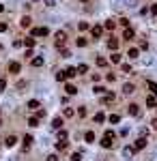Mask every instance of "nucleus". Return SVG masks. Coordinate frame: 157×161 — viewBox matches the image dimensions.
Wrapping results in <instances>:
<instances>
[{"mask_svg": "<svg viewBox=\"0 0 157 161\" xmlns=\"http://www.w3.org/2000/svg\"><path fill=\"white\" fill-rule=\"evenodd\" d=\"M65 41H67V32H65V30L54 32V45H56L58 49H63V47H65Z\"/></svg>", "mask_w": 157, "mask_h": 161, "instance_id": "f257e3e1", "label": "nucleus"}, {"mask_svg": "<svg viewBox=\"0 0 157 161\" xmlns=\"http://www.w3.org/2000/svg\"><path fill=\"white\" fill-rule=\"evenodd\" d=\"M112 140H114V131H106L104 137H101V146L104 148H112V144H114Z\"/></svg>", "mask_w": 157, "mask_h": 161, "instance_id": "f03ea898", "label": "nucleus"}, {"mask_svg": "<svg viewBox=\"0 0 157 161\" xmlns=\"http://www.w3.org/2000/svg\"><path fill=\"white\" fill-rule=\"evenodd\" d=\"M50 35V30L45 28V26H41V28H32V37H47Z\"/></svg>", "mask_w": 157, "mask_h": 161, "instance_id": "7ed1b4c3", "label": "nucleus"}, {"mask_svg": "<svg viewBox=\"0 0 157 161\" xmlns=\"http://www.w3.org/2000/svg\"><path fill=\"white\" fill-rule=\"evenodd\" d=\"M144 146H147V137H144V135L140 137V135H138V140H136V144H133V148H136V151H142Z\"/></svg>", "mask_w": 157, "mask_h": 161, "instance_id": "20e7f679", "label": "nucleus"}, {"mask_svg": "<svg viewBox=\"0 0 157 161\" xmlns=\"http://www.w3.org/2000/svg\"><path fill=\"white\" fill-rule=\"evenodd\" d=\"M90 35H93V39H101V35H104V28H101V26H93Z\"/></svg>", "mask_w": 157, "mask_h": 161, "instance_id": "39448f33", "label": "nucleus"}, {"mask_svg": "<svg viewBox=\"0 0 157 161\" xmlns=\"http://www.w3.org/2000/svg\"><path fill=\"white\" fill-rule=\"evenodd\" d=\"M133 92H136L133 84H123V95H133Z\"/></svg>", "mask_w": 157, "mask_h": 161, "instance_id": "423d86ee", "label": "nucleus"}, {"mask_svg": "<svg viewBox=\"0 0 157 161\" xmlns=\"http://www.w3.org/2000/svg\"><path fill=\"white\" fill-rule=\"evenodd\" d=\"M108 47H110L112 52H116V47H118V39H116V37H110V39H108Z\"/></svg>", "mask_w": 157, "mask_h": 161, "instance_id": "0eeeda50", "label": "nucleus"}, {"mask_svg": "<svg viewBox=\"0 0 157 161\" xmlns=\"http://www.w3.org/2000/svg\"><path fill=\"white\" fill-rule=\"evenodd\" d=\"M65 75H67V77H75V75H78V67H69V69H65Z\"/></svg>", "mask_w": 157, "mask_h": 161, "instance_id": "6e6552de", "label": "nucleus"}, {"mask_svg": "<svg viewBox=\"0 0 157 161\" xmlns=\"http://www.w3.org/2000/svg\"><path fill=\"white\" fill-rule=\"evenodd\" d=\"M129 114H131V116H136V118L140 116V108H138L136 103H131V105H129Z\"/></svg>", "mask_w": 157, "mask_h": 161, "instance_id": "1a4fd4ad", "label": "nucleus"}, {"mask_svg": "<svg viewBox=\"0 0 157 161\" xmlns=\"http://www.w3.org/2000/svg\"><path fill=\"white\" fill-rule=\"evenodd\" d=\"M133 153H136V148H133V146H125V148H123V155H125L127 159L133 157Z\"/></svg>", "mask_w": 157, "mask_h": 161, "instance_id": "9d476101", "label": "nucleus"}, {"mask_svg": "<svg viewBox=\"0 0 157 161\" xmlns=\"http://www.w3.org/2000/svg\"><path fill=\"white\" fill-rule=\"evenodd\" d=\"M65 92H67V95H78V88H75L73 84H67L65 86Z\"/></svg>", "mask_w": 157, "mask_h": 161, "instance_id": "9b49d317", "label": "nucleus"}, {"mask_svg": "<svg viewBox=\"0 0 157 161\" xmlns=\"http://www.w3.org/2000/svg\"><path fill=\"white\" fill-rule=\"evenodd\" d=\"M104 103H112L114 101V92H104V99H101Z\"/></svg>", "mask_w": 157, "mask_h": 161, "instance_id": "f8f14e48", "label": "nucleus"}, {"mask_svg": "<svg viewBox=\"0 0 157 161\" xmlns=\"http://www.w3.org/2000/svg\"><path fill=\"white\" fill-rule=\"evenodd\" d=\"M127 56H129V58H140V49H138V47H131V49L127 52Z\"/></svg>", "mask_w": 157, "mask_h": 161, "instance_id": "ddd939ff", "label": "nucleus"}, {"mask_svg": "<svg viewBox=\"0 0 157 161\" xmlns=\"http://www.w3.org/2000/svg\"><path fill=\"white\" fill-rule=\"evenodd\" d=\"M9 71H11V73H19V71H22L19 62H11V65H9Z\"/></svg>", "mask_w": 157, "mask_h": 161, "instance_id": "4468645a", "label": "nucleus"}, {"mask_svg": "<svg viewBox=\"0 0 157 161\" xmlns=\"http://www.w3.org/2000/svg\"><path fill=\"white\" fill-rule=\"evenodd\" d=\"M123 39H125V41L133 39V30H131V28H125V30H123Z\"/></svg>", "mask_w": 157, "mask_h": 161, "instance_id": "2eb2a0df", "label": "nucleus"}, {"mask_svg": "<svg viewBox=\"0 0 157 161\" xmlns=\"http://www.w3.org/2000/svg\"><path fill=\"white\" fill-rule=\"evenodd\" d=\"M30 22H32V19L28 17V15H26V17H22V19H19V26H22V28H28Z\"/></svg>", "mask_w": 157, "mask_h": 161, "instance_id": "dca6fc26", "label": "nucleus"}, {"mask_svg": "<svg viewBox=\"0 0 157 161\" xmlns=\"http://www.w3.org/2000/svg\"><path fill=\"white\" fill-rule=\"evenodd\" d=\"M4 144H7V146H15V144H17V137H15V135H9L7 140H4Z\"/></svg>", "mask_w": 157, "mask_h": 161, "instance_id": "f3484780", "label": "nucleus"}, {"mask_svg": "<svg viewBox=\"0 0 157 161\" xmlns=\"http://www.w3.org/2000/svg\"><path fill=\"white\" fill-rule=\"evenodd\" d=\"M63 127V118H54L52 120V129H60Z\"/></svg>", "mask_w": 157, "mask_h": 161, "instance_id": "a211bd4d", "label": "nucleus"}, {"mask_svg": "<svg viewBox=\"0 0 157 161\" xmlns=\"http://www.w3.org/2000/svg\"><path fill=\"white\" fill-rule=\"evenodd\" d=\"M28 108H30V110H39V108H41V103L37 101V99H32V101H28Z\"/></svg>", "mask_w": 157, "mask_h": 161, "instance_id": "6ab92c4d", "label": "nucleus"}, {"mask_svg": "<svg viewBox=\"0 0 157 161\" xmlns=\"http://www.w3.org/2000/svg\"><path fill=\"white\" fill-rule=\"evenodd\" d=\"M30 62H32V67H43V58H41V56H37V58H32Z\"/></svg>", "mask_w": 157, "mask_h": 161, "instance_id": "aec40b11", "label": "nucleus"}, {"mask_svg": "<svg viewBox=\"0 0 157 161\" xmlns=\"http://www.w3.org/2000/svg\"><path fill=\"white\" fill-rule=\"evenodd\" d=\"M104 120H106V114L104 112H97L95 114V123H104Z\"/></svg>", "mask_w": 157, "mask_h": 161, "instance_id": "412c9836", "label": "nucleus"}, {"mask_svg": "<svg viewBox=\"0 0 157 161\" xmlns=\"http://www.w3.org/2000/svg\"><path fill=\"white\" fill-rule=\"evenodd\" d=\"M84 140H86V142H93V140H95V133H93V131H86V133H84Z\"/></svg>", "mask_w": 157, "mask_h": 161, "instance_id": "4be33fe9", "label": "nucleus"}, {"mask_svg": "<svg viewBox=\"0 0 157 161\" xmlns=\"http://www.w3.org/2000/svg\"><path fill=\"white\" fill-rule=\"evenodd\" d=\"M108 120H110L112 125H116V123H121V116H118V114H112V116H110Z\"/></svg>", "mask_w": 157, "mask_h": 161, "instance_id": "5701e85b", "label": "nucleus"}, {"mask_svg": "<svg viewBox=\"0 0 157 161\" xmlns=\"http://www.w3.org/2000/svg\"><path fill=\"white\" fill-rule=\"evenodd\" d=\"M110 60H112V62H116V65H121V54H112V56H110Z\"/></svg>", "mask_w": 157, "mask_h": 161, "instance_id": "b1692460", "label": "nucleus"}, {"mask_svg": "<svg viewBox=\"0 0 157 161\" xmlns=\"http://www.w3.org/2000/svg\"><path fill=\"white\" fill-rule=\"evenodd\" d=\"M86 71H88V65H84V62L78 65V75H80V73H86Z\"/></svg>", "mask_w": 157, "mask_h": 161, "instance_id": "393cba45", "label": "nucleus"}, {"mask_svg": "<svg viewBox=\"0 0 157 161\" xmlns=\"http://www.w3.org/2000/svg\"><path fill=\"white\" fill-rule=\"evenodd\" d=\"M75 43H78V47H86V43H88V41H86V37H80Z\"/></svg>", "mask_w": 157, "mask_h": 161, "instance_id": "a878e982", "label": "nucleus"}, {"mask_svg": "<svg viewBox=\"0 0 157 161\" xmlns=\"http://www.w3.org/2000/svg\"><path fill=\"white\" fill-rule=\"evenodd\" d=\"M95 62H97V67H106V65H108L104 56H97V60H95Z\"/></svg>", "mask_w": 157, "mask_h": 161, "instance_id": "bb28decb", "label": "nucleus"}, {"mask_svg": "<svg viewBox=\"0 0 157 161\" xmlns=\"http://www.w3.org/2000/svg\"><path fill=\"white\" fill-rule=\"evenodd\" d=\"M147 84H149V88H151V90H153V95L157 97V84H155V82H151V80L147 82Z\"/></svg>", "mask_w": 157, "mask_h": 161, "instance_id": "cd10ccee", "label": "nucleus"}, {"mask_svg": "<svg viewBox=\"0 0 157 161\" xmlns=\"http://www.w3.org/2000/svg\"><path fill=\"white\" fill-rule=\"evenodd\" d=\"M24 45L32 49V47H35V39H24Z\"/></svg>", "mask_w": 157, "mask_h": 161, "instance_id": "c85d7f7f", "label": "nucleus"}, {"mask_svg": "<svg viewBox=\"0 0 157 161\" xmlns=\"http://www.w3.org/2000/svg\"><path fill=\"white\" fill-rule=\"evenodd\" d=\"M104 26H106L108 30H114V26H116V24H114L112 19H106V24H104Z\"/></svg>", "mask_w": 157, "mask_h": 161, "instance_id": "c756f323", "label": "nucleus"}, {"mask_svg": "<svg viewBox=\"0 0 157 161\" xmlns=\"http://www.w3.org/2000/svg\"><path fill=\"white\" fill-rule=\"evenodd\" d=\"M121 71H123V73H131V65H121Z\"/></svg>", "mask_w": 157, "mask_h": 161, "instance_id": "7c9ffc66", "label": "nucleus"}, {"mask_svg": "<svg viewBox=\"0 0 157 161\" xmlns=\"http://www.w3.org/2000/svg\"><path fill=\"white\" fill-rule=\"evenodd\" d=\"M155 103H157L155 97H149V99H147V105H149V108H155Z\"/></svg>", "mask_w": 157, "mask_h": 161, "instance_id": "2f4dec72", "label": "nucleus"}, {"mask_svg": "<svg viewBox=\"0 0 157 161\" xmlns=\"http://www.w3.org/2000/svg\"><path fill=\"white\" fill-rule=\"evenodd\" d=\"M30 144H32V135H24V146H26V148H28V146H30Z\"/></svg>", "mask_w": 157, "mask_h": 161, "instance_id": "473e14b6", "label": "nucleus"}, {"mask_svg": "<svg viewBox=\"0 0 157 161\" xmlns=\"http://www.w3.org/2000/svg\"><path fill=\"white\" fill-rule=\"evenodd\" d=\"M78 28L82 30V32H84V30H88V22H80V24H78Z\"/></svg>", "mask_w": 157, "mask_h": 161, "instance_id": "72a5a7b5", "label": "nucleus"}, {"mask_svg": "<svg viewBox=\"0 0 157 161\" xmlns=\"http://www.w3.org/2000/svg\"><path fill=\"white\" fill-rule=\"evenodd\" d=\"M67 140V131H58V142H65Z\"/></svg>", "mask_w": 157, "mask_h": 161, "instance_id": "f704fd0d", "label": "nucleus"}, {"mask_svg": "<svg viewBox=\"0 0 157 161\" xmlns=\"http://www.w3.org/2000/svg\"><path fill=\"white\" fill-rule=\"evenodd\" d=\"M56 80H58V82H65V80H67V75H65V71H60V73H56Z\"/></svg>", "mask_w": 157, "mask_h": 161, "instance_id": "c9c22d12", "label": "nucleus"}, {"mask_svg": "<svg viewBox=\"0 0 157 161\" xmlns=\"http://www.w3.org/2000/svg\"><path fill=\"white\" fill-rule=\"evenodd\" d=\"M65 116H67V118H71V116H73V110L71 108H65V112H63Z\"/></svg>", "mask_w": 157, "mask_h": 161, "instance_id": "e433bc0d", "label": "nucleus"}, {"mask_svg": "<svg viewBox=\"0 0 157 161\" xmlns=\"http://www.w3.org/2000/svg\"><path fill=\"white\" fill-rule=\"evenodd\" d=\"M28 125H30V127H37V125H39V116H37V118H30Z\"/></svg>", "mask_w": 157, "mask_h": 161, "instance_id": "4c0bfd02", "label": "nucleus"}, {"mask_svg": "<svg viewBox=\"0 0 157 161\" xmlns=\"http://www.w3.org/2000/svg\"><path fill=\"white\" fill-rule=\"evenodd\" d=\"M71 161H82V155H80V153H73V155H71Z\"/></svg>", "mask_w": 157, "mask_h": 161, "instance_id": "58836bf2", "label": "nucleus"}, {"mask_svg": "<svg viewBox=\"0 0 157 161\" xmlns=\"http://www.w3.org/2000/svg\"><path fill=\"white\" fill-rule=\"evenodd\" d=\"M95 92H97V95H104L106 88H104V86H95Z\"/></svg>", "mask_w": 157, "mask_h": 161, "instance_id": "ea45409f", "label": "nucleus"}, {"mask_svg": "<svg viewBox=\"0 0 157 161\" xmlns=\"http://www.w3.org/2000/svg\"><path fill=\"white\" fill-rule=\"evenodd\" d=\"M125 4H127V7H131V9H133V7L138 4V0H125Z\"/></svg>", "mask_w": 157, "mask_h": 161, "instance_id": "a19ab883", "label": "nucleus"}, {"mask_svg": "<svg viewBox=\"0 0 157 161\" xmlns=\"http://www.w3.org/2000/svg\"><path fill=\"white\" fill-rule=\"evenodd\" d=\"M56 148H58V151H65V148H67V142H58Z\"/></svg>", "mask_w": 157, "mask_h": 161, "instance_id": "79ce46f5", "label": "nucleus"}, {"mask_svg": "<svg viewBox=\"0 0 157 161\" xmlns=\"http://www.w3.org/2000/svg\"><path fill=\"white\" fill-rule=\"evenodd\" d=\"M60 52H63V58H69V56H71V52H69V49H65V47L60 49Z\"/></svg>", "mask_w": 157, "mask_h": 161, "instance_id": "37998d69", "label": "nucleus"}, {"mask_svg": "<svg viewBox=\"0 0 157 161\" xmlns=\"http://www.w3.org/2000/svg\"><path fill=\"white\" fill-rule=\"evenodd\" d=\"M106 80H108V82H114V80H116V75H114V73H108V75H106Z\"/></svg>", "mask_w": 157, "mask_h": 161, "instance_id": "c03bdc74", "label": "nucleus"}, {"mask_svg": "<svg viewBox=\"0 0 157 161\" xmlns=\"http://www.w3.org/2000/svg\"><path fill=\"white\" fill-rule=\"evenodd\" d=\"M43 2H45V7H54V4H56V0H43Z\"/></svg>", "mask_w": 157, "mask_h": 161, "instance_id": "a18cd8bd", "label": "nucleus"}, {"mask_svg": "<svg viewBox=\"0 0 157 161\" xmlns=\"http://www.w3.org/2000/svg\"><path fill=\"white\" fill-rule=\"evenodd\" d=\"M19 45H24V41H22V39H17V41H13V47H19Z\"/></svg>", "mask_w": 157, "mask_h": 161, "instance_id": "49530a36", "label": "nucleus"}, {"mask_svg": "<svg viewBox=\"0 0 157 161\" xmlns=\"http://www.w3.org/2000/svg\"><path fill=\"white\" fill-rule=\"evenodd\" d=\"M121 26H125V28H127V26H129V19H127V17H123V19H121Z\"/></svg>", "mask_w": 157, "mask_h": 161, "instance_id": "de8ad7c7", "label": "nucleus"}, {"mask_svg": "<svg viewBox=\"0 0 157 161\" xmlns=\"http://www.w3.org/2000/svg\"><path fill=\"white\" fill-rule=\"evenodd\" d=\"M4 88H7V82H4V80H0V92H2Z\"/></svg>", "mask_w": 157, "mask_h": 161, "instance_id": "09e8293b", "label": "nucleus"}, {"mask_svg": "<svg viewBox=\"0 0 157 161\" xmlns=\"http://www.w3.org/2000/svg\"><path fill=\"white\" fill-rule=\"evenodd\" d=\"M47 161H58V155H50V157H47Z\"/></svg>", "mask_w": 157, "mask_h": 161, "instance_id": "8fccbe9b", "label": "nucleus"}, {"mask_svg": "<svg viewBox=\"0 0 157 161\" xmlns=\"http://www.w3.org/2000/svg\"><path fill=\"white\" fill-rule=\"evenodd\" d=\"M4 30H7V24L2 22V24H0V32H4Z\"/></svg>", "mask_w": 157, "mask_h": 161, "instance_id": "3c124183", "label": "nucleus"}, {"mask_svg": "<svg viewBox=\"0 0 157 161\" xmlns=\"http://www.w3.org/2000/svg\"><path fill=\"white\" fill-rule=\"evenodd\" d=\"M151 13H155V15H157V4H153V7H151Z\"/></svg>", "mask_w": 157, "mask_h": 161, "instance_id": "603ef678", "label": "nucleus"}, {"mask_svg": "<svg viewBox=\"0 0 157 161\" xmlns=\"http://www.w3.org/2000/svg\"><path fill=\"white\" fill-rule=\"evenodd\" d=\"M151 125H153V129L157 131V118H155V120H153V123H151Z\"/></svg>", "mask_w": 157, "mask_h": 161, "instance_id": "864d4df0", "label": "nucleus"}, {"mask_svg": "<svg viewBox=\"0 0 157 161\" xmlns=\"http://www.w3.org/2000/svg\"><path fill=\"white\" fill-rule=\"evenodd\" d=\"M2 11H4V4H0V13H2Z\"/></svg>", "mask_w": 157, "mask_h": 161, "instance_id": "5fc2aeb1", "label": "nucleus"}, {"mask_svg": "<svg viewBox=\"0 0 157 161\" xmlns=\"http://www.w3.org/2000/svg\"><path fill=\"white\" fill-rule=\"evenodd\" d=\"M80 2H88V0H80Z\"/></svg>", "mask_w": 157, "mask_h": 161, "instance_id": "6e6d98bb", "label": "nucleus"}, {"mask_svg": "<svg viewBox=\"0 0 157 161\" xmlns=\"http://www.w3.org/2000/svg\"><path fill=\"white\" fill-rule=\"evenodd\" d=\"M155 110H157V103H155Z\"/></svg>", "mask_w": 157, "mask_h": 161, "instance_id": "4d7b16f0", "label": "nucleus"}]
</instances>
